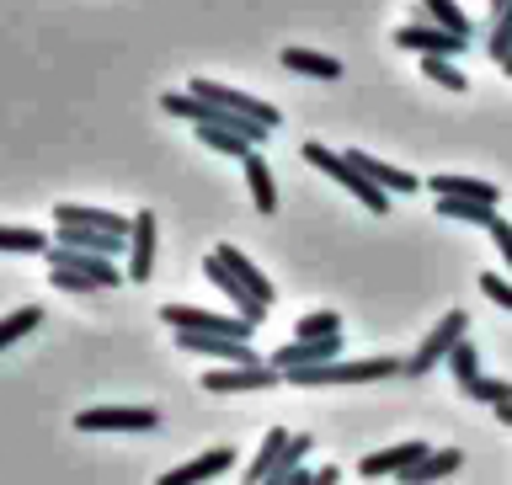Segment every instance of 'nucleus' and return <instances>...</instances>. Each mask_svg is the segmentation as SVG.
Here are the masks:
<instances>
[{
  "label": "nucleus",
  "mask_w": 512,
  "mask_h": 485,
  "mask_svg": "<svg viewBox=\"0 0 512 485\" xmlns=\"http://www.w3.org/2000/svg\"><path fill=\"white\" fill-rule=\"evenodd\" d=\"M283 64L294 75H315V80H342V59L315 54V48H283Z\"/></svg>",
  "instance_id": "nucleus-21"
},
{
  "label": "nucleus",
  "mask_w": 512,
  "mask_h": 485,
  "mask_svg": "<svg viewBox=\"0 0 512 485\" xmlns=\"http://www.w3.org/2000/svg\"><path fill=\"white\" fill-rule=\"evenodd\" d=\"M155 235H160L155 214H150V208H139V214H134V235H128V278H134V283L155 278Z\"/></svg>",
  "instance_id": "nucleus-11"
},
{
  "label": "nucleus",
  "mask_w": 512,
  "mask_h": 485,
  "mask_svg": "<svg viewBox=\"0 0 512 485\" xmlns=\"http://www.w3.org/2000/svg\"><path fill=\"white\" fill-rule=\"evenodd\" d=\"M230 464H235V448L219 443V448H208V454H198L192 464H182V470H166L155 485H203V480H219Z\"/></svg>",
  "instance_id": "nucleus-14"
},
{
  "label": "nucleus",
  "mask_w": 512,
  "mask_h": 485,
  "mask_svg": "<svg viewBox=\"0 0 512 485\" xmlns=\"http://www.w3.org/2000/svg\"><path fill=\"white\" fill-rule=\"evenodd\" d=\"M75 427L80 432H155L160 411H150V406H96V411H80Z\"/></svg>",
  "instance_id": "nucleus-7"
},
{
  "label": "nucleus",
  "mask_w": 512,
  "mask_h": 485,
  "mask_svg": "<svg viewBox=\"0 0 512 485\" xmlns=\"http://www.w3.org/2000/svg\"><path fill=\"white\" fill-rule=\"evenodd\" d=\"M320 336H342V320H336L331 310H315V315H304V320H299V336H294V342H320Z\"/></svg>",
  "instance_id": "nucleus-32"
},
{
  "label": "nucleus",
  "mask_w": 512,
  "mask_h": 485,
  "mask_svg": "<svg viewBox=\"0 0 512 485\" xmlns=\"http://www.w3.org/2000/svg\"><path fill=\"white\" fill-rule=\"evenodd\" d=\"M464 336H470V315H464V310H448L438 326H432L427 342L416 347V358H406V374H411V379L432 374V363H448V352H454Z\"/></svg>",
  "instance_id": "nucleus-3"
},
{
  "label": "nucleus",
  "mask_w": 512,
  "mask_h": 485,
  "mask_svg": "<svg viewBox=\"0 0 512 485\" xmlns=\"http://www.w3.org/2000/svg\"><path fill=\"white\" fill-rule=\"evenodd\" d=\"M240 166H246V187H251V203H256V214H272V208H278V187H272V171H267V160H262V155H246Z\"/></svg>",
  "instance_id": "nucleus-23"
},
{
  "label": "nucleus",
  "mask_w": 512,
  "mask_h": 485,
  "mask_svg": "<svg viewBox=\"0 0 512 485\" xmlns=\"http://www.w3.org/2000/svg\"><path fill=\"white\" fill-rule=\"evenodd\" d=\"M198 139H203L214 155H235V160L256 155V144H251V139H240V134H219V128H198Z\"/></svg>",
  "instance_id": "nucleus-29"
},
{
  "label": "nucleus",
  "mask_w": 512,
  "mask_h": 485,
  "mask_svg": "<svg viewBox=\"0 0 512 485\" xmlns=\"http://www.w3.org/2000/svg\"><path fill=\"white\" fill-rule=\"evenodd\" d=\"M48 283H54V288H64V294H91V288H96V283L86 278V272H59V267L48 272Z\"/></svg>",
  "instance_id": "nucleus-34"
},
{
  "label": "nucleus",
  "mask_w": 512,
  "mask_h": 485,
  "mask_svg": "<svg viewBox=\"0 0 512 485\" xmlns=\"http://www.w3.org/2000/svg\"><path fill=\"white\" fill-rule=\"evenodd\" d=\"M507 11V0H491V22H496V16H502Z\"/></svg>",
  "instance_id": "nucleus-39"
},
{
  "label": "nucleus",
  "mask_w": 512,
  "mask_h": 485,
  "mask_svg": "<svg viewBox=\"0 0 512 485\" xmlns=\"http://www.w3.org/2000/svg\"><path fill=\"white\" fill-rule=\"evenodd\" d=\"M427 448H432V443H395V448H379V454H363L358 475H363V480H384V475L395 480V475H406L411 464L427 454Z\"/></svg>",
  "instance_id": "nucleus-13"
},
{
  "label": "nucleus",
  "mask_w": 512,
  "mask_h": 485,
  "mask_svg": "<svg viewBox=\"0 0 512 485\" xmlns=\"http://www.w3.org/2000/svg\"><path fill=\"white\" fill-rule=\"evenodd\" d=\"M347 160L358 166L368 182H374L379 192H422V182H416L411 171H400V166H390V160H374L368 150H347Z\"/></svg>",
  "instance_id": "nucleus-17"
},
{
  "label": "nucleus",
  "mask_w": 512,
  "mask_h": 485,
  "mask_svg": "<svg viewBox=\"0 0 512 485\" xmlns=\"http://www.w3.org/2000/svg\"><path fill=\"white\" fill-rule=\"evenodd\" d=\"M299 155L310 160L315 171H326L336 187H347L352 198H358V203L368 208V214H384V208H390V192H379V187L368 182V176H363L358 166H352L347 155H336V150H326V144H315V139H304V144H299Z\"/></svg>",
  "instance_id": "nucleus-2"
},
{
  "label": "nucleus",
  "mask_w": 512,
  "mask_h": 485,
  "mask_svg": "<svg viewBox=\"0 0 512 485\" xmlns=\"http://www.w3.org/2000/svg\"><path fill=\"white\" fill-rule=\"evenodd\" d=\"M422 75L432 80V86H443V91H464V86H470L454 59H432V54H427V59H422Z\"/></svg>",
  "instance_id": "nucleus-28"
},
{
  "label": "nucleus",
  "mask_w": 512,
  "mask_h": 485,
  "mask_svg": "<svg viewBox=\"0 0 512 485\" xmlns=\"http://www.w3.org/2000/svg\"><path fill=\"white\" fill-rule=\"evenodd\" d=\"M48 267L59 272H86V278L96 288H118L128 272H118V262L112 256H91V251H70V246H48Z\"/></svg>",
  "instance_id": "nucleus-10"
},
{
  "label": "nucleus",
  "mask_w": 512,
  "mask_h": 485,
  "mask_svg": "<svg viewBox=\"0 0 512 485\" xmlns=\"http://www.w3.org/2000/svg\"><path fill=\"white\" fill-rule=\"evenodd\" d=\"M288 485H320V475H315V470H299V475L288 480Z\"/></svg>",
  "instance_id": "nucleus-37"
},
{
  "label": "nucleus",
  "mask_w": 512,
  "mask_h": 485,
  "mask_svg": "<svg viewBox=\"0 0 512 485\" xmlns=\"http://www.w3.org/2000/svg\"><path fill=\"white\" fill-rule=\"evenodd\" d=\"M448 368H454L459 390H464V384H475V379H480V352H475V342H470V336H464V342H459L454 352H448Z\"/></svg>",
  "instance_id": "nucleus-30"
},
{
  "label": "nucleus",
  "mask_w": 512,
  "mask_h": 485,
  "mask_svg": "<svg viewBox=\"0 0 512 485\" xmlns=\"http://www.w3.org/2000/svg\"><path fill=\"white\" fill-rule=\"evenodd\" d=\"M54 246L91 251V256H118V251H128V235H107V230H70V224H59Z\"/></svg>",
  "instance_id": "nucleus-19"
},
{
  "label": "nucleus",
  "mask_w": 512,
  "mask_h": 485,
  "mask_svg": "<svg viewBox=\"0 0 512 485\" xmlns=\"http://www.w3.org/2000/svg\"><path fill=\"white\" fill-rule=\"evenodd\" d=\"M496 422H502V427H512V400H502V406H496Z\"/></svg>",
  "instance_id": "nucleus-38"
},
{
  "label": "nucleus",
  "mask_w": 512,
  "mask_h": 485,
  "mask_svg": "<svg viewBox=\"0 0 512 485\" xmlns=\"http://www.w3.org/2000/svg\"><path fill=\"white\" fill-rule=\"evenodd\" d=\"M38 320H43V304H22L16 315H6V320H0V352H6L11 342H22V336H32V331H38Z\"/></svg>",
  "instance_id": "nucleus-24"
},
{
  "label": "nucleus",
  "mask_w": 512,
  "mask_h": 485,
  "mask_svg": "<svg viewBox=\"0 0 512 485\" xmlns=\"http://www.w3.org/2000/svg\"><path fill=\"white\" fill-rule=\"evenodd\" d=\"M160 320H166L171 331H198V336H235V342H251V320L240 315H208V310H192V304H166L160 310Z\"/></svg>",
  "instance_id": "nucleus-5"
},
{
  "label": "nucleus",
  "mask_w": 512,
  "mask_h": 485,
  "mask_svg": "<svg viewBox=\"0 0 512 485\" xmlns=\"http://www.w3.org/2000/svg\"><path fill=\"white\" fill-rule=\"evenodd\" d=\"M283 374L272 363H240V368H214L203 374V390L208 395H246V390H272Z\"/></svg>",
  "instance_id": "nucleus-9"
},
{
  "label": "nucleus",
  "mask_w": 512,
  "mask_h": 485,
  "mask_svg": "<svg viewBox=\"0 0 512 485\" xmlns=\"http://www.w3.org/2000/svg\"><path fill=\"white\" fill-rule=\"evenodd\" d=\"M480 288H486V299H496V304L512 315V283H502L496 272H480Z\"/></svg>",
  "instance_id": "nucleus-35"
},
{
  "label": "nucleus",
  "mask_w": 512,
  "mask_h": 485,
  "mask_svg": "<svg viewBox=\"0 0 512 485\" xmlns=\"http://www.w3.org/2000/svg\"><path fill=\"white\" fill-rule=\"evenodd\" d=\"M214 256H219V262H224V267H230V272H235V278H240V283H246V288H251V294H256V299H262V304H272V299H278V288H272V283H267V272H256V262H251V256H240L235 246H219Z\"/></svg>",
  "instance_id": "nucleus-20"
},
{
  "label": "nucleus",
  "mask_w": 512,
  "mask_h": 485,
  "mask_svg": "<svg viewBox=\"0 0 512 485\" xmlns=\"http://www.w3.org/2000/svg\"><path fill=\"white\" fill-rule=\"evenodd\" d=\"M422 11H427L438 27H448V32H459V38H470V43H475V22L454 6V0H422Z\"/></svg>",
  "instance_id": "nucleus-25"
},
{
  "label": "nucleus",
  "mask_w": 512,
  "mask_h": 485,
  "mask_svg": "<svg viewBox=\"0 0 512 485\" xmlns=\"http://www.w3.org/2000/svg\"><path fill=\"white\" fill-rule=\"evenodd\" d=\"M336 352H342V336H320V342H288L272 352V368L278 374H294V368H320V363H336Z\"/></svg>",
  "instance_id": "nucleus-12"
},
{
  "label": "nucleus",
  "mask_w": 512,
  "mask_h": 485,
  "mask_svg": "<svg viewBox=\"0 0 512 485\" xmlns=\"http://www.w3.org/2000/svg\"><path fill=\"white\" fill-rule=\"evenodd\" d=\"M464 395H470V400H486V406H502V400H512V384H507V379H486V374H480L475 384H464Z\"/></svg>",
  "instance_id": "nucleus-33"
},
{
  "label": "nucleus",
  "mask_w": 512,
  "mask_h": 485,
  "mask_svg": "<svg viewBox=\"0 0 512 485\" xmlns=\"http://www.w3.org/2000/svg\"><path fill=\"white\" fill-rule=\"evenodd\" d=\"M0 251H48V235L43 230H27V224H0Z\"/></svg>",
  "instance_id": "nucleus-26"
},
{
  "label": "nucleus",
  "mask_w": 512,
  "mask_h": 485,
  "mask_svg": "<svg viewBox=\"0 0 512 485\" xmlns=\"http://www.w3.org/2000/svg\"><path fill=\"white\" fill-rule=\"evenodd\" d=\"M59 224H70V230H107V235H134V219L112 214V208H80V203H59L54 208Z\"/></svg>",
  "instance_id": "nucleus-16"
},
{
  "label": "nucleus",
  "mask_w": 512,
  "mask_h": 485,
  "mask_svg": "<svg viewBox=\"0 0 512 485\" xmlns=\"http://www.w3.org/2000/svg\"><path fill=\"white\" fill-rule=\"evenodd\" d=\"M395 43L400 48H411V54H432V59H464L470 54V38H459V32H448L438 22H406L395 32Z\"/></svg>",
  "instance_id": "nucleus-6"
},
{
  "label": "nucleus",
  "mask_w": 512,
  "mask_h": 485,
  "mask_svg": "<svg viewBox=\"0 0 512 485\" xmlns=\"http://www.w3.org/2000/svg\"><path fill=\"white\" fill-rule=\"evenodd\" d=\"M486 230H491V240H496V251H502V262L512 267V224H507L502 214H496V219L486 224Z\"/></svg>",
  "instance_id": "nucleus-36"
},
{
  "label": "nucleus",
  "mask_w": 512,
  "mask_h": 485,
  "mask_svg": "<svg viewBox=\"0 0 512 485\" xmlns=\"http://www.w3.org/2000/svg\"><path fill=\"white\" fill-rule=\"evenodd\" d=\"M459 464H464V454H459V448H438V454L427 448V454L416 459L406 475H395V485H432V480H448V475L459 470Z\"/></svg>",
  "instance_id": "nucleus-18"
},
{
  "label": "nucleus",
  "mask_w": 512,
  "mask_h": 485,
  "mask_svg": "<svg viewBox=\"0 0 512 485\" xmlns=\"http://www.w3.org/2000/svg\"><path fill=\"white\" fill-rule=\"evenodd\" d=\"M486 54H491L496 64H502V59L512 54V0H507V11L496 16V22H491V32H486Z\"/></svg>",
  "instance_id": "nucleus-31"
},
{
  "label": "nucleus",
  "mask_w": 512,
  "mask_h": 485,
  "mask_svg": "<svg viewBox=\"0 0 512 485\" xmlns=\"http://www.w3.org/2000/svg\"><path fill=\"white\" fill-rule=\"evenodd\" d=\"M438 214H443V219L480 224V230H486V224L496 219V208H486V203H470V198H438Z\"/></svg>",
  "instance_id": "nucleus-27"
},
{
  "label": "nucleus",
  "mask_w": 512,
  "mask_h": 485,
  "mask_svg": "<svg viewBox=\"0 0 512 485\" xmlns=\"http://www.w3.org/2000/svg\"><path fill=\"white\" fill-rule=\"evenodd\" d=\"M502 70H507V75H512V54H507V59H502Z\"/></svg>",
  "instance_id": "nucleus-40"
},
{
  "label": "nucleus",
  "mask_w": 512,
  "mask_h": 485,
  "mask_svg": "<svg viewBox=\"0 0 512 485\" xmlns=\"http://www.w3.org/2000/svg\"><path fill=\"white\" fill-rule=\"evenodd\" d=\"M187 91H192V96H203V102H219V107H230L235 118H246V123H262L267 134H272V128H278V123H283V112L272 107V102H256V96L235 91V86H219V80H203V75H198V80H192Z\"/></svg>",
  "instance_id": "nucleus-4"
},
{
  "label": "nucleus",
  "mask_w": 512,
  "mask_h": 485,
  "mask_svg": "<svg viewBox=\"0 0 512 485\" xmlns=\"http://www.w3.org/2000/svg\"><path fill=\"white\" fill-rule=\"evenodd\" d=\"M406 374V363L395 358H336V363H320V368H294L283 374L288 384L299 390H326V384H374V379H395Z\"/></svg>",
  "instance_id": "nucleus-1"
},
{
  "label": "nucleus",
  "mask_w": 512,
  "mask_h": 485,
  "mask_svg": "<svg viewBox=\"0 0 512 485\" xmlns=\"http://www.w3.org/2000/svg\"><path fill=\"white\" fill-rule=\"evenodd\" d=\"M422 187H432V198H470V203H486V208L502 203V187L480 182V176H448V171H438V176H427Z\"/></svg>",
  "instance_id": "nucleus-15"
},
{
  "label": "nucleus",
  "mask_w": 512,
  "mask_h": 485,
  "mask_svg": "<svg viewBox=\"0 0 512 485\" xmlns=\"http://www.w3.org/2000/svg\"><path fill=\"white\" fill-rule=\"evenodd\" d=\"M288 438H294V432H283V427H272V432H267V438H262V448H256V459L246 464V485H262L272 470H278V459H283Z\"/></svg>",
  "instance_id": "nucleus-22"
},
{
  "label": "nucleus",
  "mask_w": 512,
  "mask_h": 485,
  "mask_svg": "<svg viewBox=\"0 0 512 485\" xmlns=\"http://www.w3.org/2000/svg\"><path fill=\"white\" fill-rule=\"evenodd\" d=\"M203 278H208V283H214V288H219V294H224V299H230V304H235V315H240V320H251V326H262V320H267V304H262V299H256V294H251V288H246V283H240V278H235V272H230V267H224V262H219V256H214V251H208V256H203Z\"/></svg>",
  "instance_id": "nucleus-8"
}]
</instances>
